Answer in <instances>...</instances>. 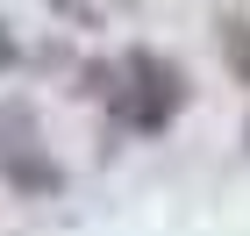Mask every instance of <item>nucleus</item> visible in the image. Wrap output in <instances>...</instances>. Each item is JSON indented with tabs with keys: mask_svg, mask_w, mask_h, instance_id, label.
I'll list each match as a JSON object with an SVG mask.
<instances>
[{
	"mask_svg": "<svg viewBox=\"0 0 250 236\" xmlns=\"http://www.w3.org/2000/svg\"><path fill=\"white\" fill-rule=\"evenodd\" d=\"M0 172H7V186H21V193H50V186H58V165H50L36 122L21 115V107H0Z\"/></svg>",
	"mask_w": 250,
	"mask_h": 236,
	"instance_id": "obj_2",
	"label": "nucleus"
},
{
	"mask_svg": "<svg viewBox=\"0 0 250 236\" xmlns=\"http://www.w3.org/2000/svg\"><path fill=\"white\" fill-rule=\"evenodd\" d=\"M214 36H222V58H229V72H236V79L250 86V21L222 15V29H214Z\"/></svg>",
	"mask_w": 250,
	"mask_h": 236,
	"instance_id": "obj_3",
	"label": "nucleus"
},
{
	"mask_svg": "<svg viewBox=\"0 0 250 236\" xmlns=\"http://www.w3.org/2000/svg\"><path fill=\"white\" fill-rule=\"evenodd\" d=\"M100 93H107V107H115L122 129L157 136V129H172V115L186 107V72H179L172 58H157V50H122Z\"/></svg>",
	"mask_w": 250,
	"mask_h": 236,
	"instance_id": "obj_1",
	"label": "nucleus"
}]
</instances>
